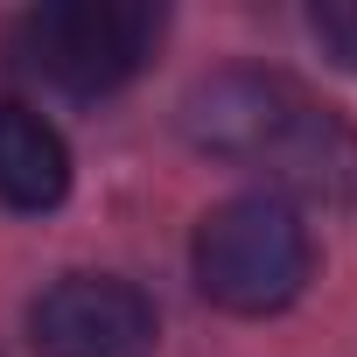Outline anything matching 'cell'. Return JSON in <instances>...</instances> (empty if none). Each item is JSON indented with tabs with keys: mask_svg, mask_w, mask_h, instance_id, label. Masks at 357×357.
<instances>
[{
	"mask_svg": "<svg viewBox=\"0 0 357 357\" xmlns=\"http://www.w3.org/2000/svg\"><path fill=\"white\" fill-rule=\"evenodd\" d=\"M154 43H161V8L147 0H50V8H29L15 29L22 70L70 98L119 91L126 77H140Z\"/></svg>",
	"mask_w": 357,
	"mask_h": 357,
	"instance_id": "cell-3",
	"label": "cell"
},
{
	"mask_svg": "<svg viewBox=\"0 0 357 357\" xmlns=\"http://www.w3.org/2000/svg\"><path fill=\"white\" fill-rule=\"evenodd\" d=\"M183 133L238 168L273 175V197L357 211V126L287 70H218L183 98Z\"/></svg>",
	"mask_w": 357,
	"mask_h": 357,
	"instance_id": "cell-1",
	"label": "cell"
},
{
	"mask_svg": "<svg viewBox=\"0 0 357 357\" xmlns=\"http://www.w3.org/2000/svg\"><path fill=\"white\" fill-rule=\"evenodd\" d=\"M63 190H70L63 133L29 105H0V204L8 211H56Z\"/></svg>",
	"mask_w": 357,
	"mask_h": 357,
	"instance_id": "cell-5",
	"label": "cell"
},
{
	"mask_svg": "<svg viewBox=\"0 0 357 357\" xmlns=\"http://www.w3.org/2000/svg\"><path fill=\"white\" fill-rule=\"evenodd\" d=\"M308 266H315L308 225L273 190L231 197V204H218L197 225V287L225 315H273V308H287L308 287Z\"/></svg>",
	"mask_w": 357,
	"mask_h": 357,
	"instance_id": "cell-2",
	"label": "cell"
},
{
	"mask_svg": "<svg viewBox=\"0 0 357 357\" xmlns=\"http://www.w3.org/2000/svg\"><path fill=\"white\" fill-rule=\"evenodd\" d=\"M308 36H315L343 70H357V0H322V8L308 15Z\"/></svg>",
	"mask_w": 357,
	"mask_h": 357,
	"instance_id": "cell-6",
	"label": "cell"
},
{
	"mask_svg": "<svg viewBox=\"0 0 357 357\" xmlns=\"http://www.w3.org/2000/svg\"><path fill=\"white\" fill-rule=\"evenodd\" d=\"M154 301L112 273H63L29 301L36 357H154Z\"/></svg>",
	"mask_w": 357,
	"mask_h": 357,
	"instance_id": "cell-4",
	"label": "cell"
}]
</instances>
